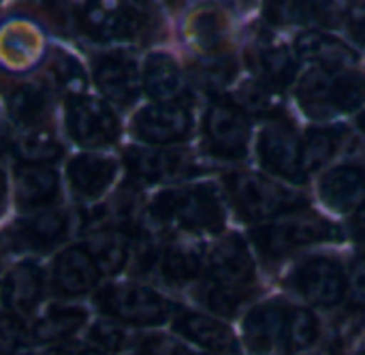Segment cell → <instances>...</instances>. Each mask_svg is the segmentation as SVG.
Wrapping results in <instances>:
<instances>
[{
    "label": "cell",
    "instance_id": "1",
    "mask_svg": "<svg viewBox=\"0 0 365 355\" xmlns=\"http://www.w3.org/2000/svg\"><path fill=\"white\" fill-rule=\"evenodd\" d=\"M297 101L312 118L355 111L365 103V75L355 71H310L297 88Z\"/></svg>",
    "mask_w": 365,
    "mask_h": 355
},
{
    "label": "cell",
    "instance_id": "2",
    "mask_svg": "<svg viewBox=\"0 0 365 355\" xmlns=\"http://www.w3.org/2000/svg\"><path fill=\"white\" fill-rule=\"evenodd\" d=\"M152 216L188 231H220L225 210L218 195L207 186H184L165 191L152 204Z\"/></svg>",
    "mask_w": 365,
    "mask_h": 355
},
{
    "label": "cell",
    "instance_id": "3",
    "mask_svg": "<svg viewBox=\"0 0 365 355\" xmlns=\"http://www.w3.org/2000/svg\"><path fill=\"white\" fill-rule=\"evenodd\" d=\"M227 184L237 210L246 219H269L278 216L280 212L306 208L308 204L304 195L293 193L291 189L252 171L233 174L227 178Z\"/></svg>",
    "mask_w": 365,
    "mask_h": 355
},
{
    "label": "cell",
    "instance_id": "4",
    "mask_svg": "<svg viewBox=\"0 0 365 355\" xmlns=\"http://www.w3.org/2000/svg\"><path fill=\"white\" fill-rule=\"evenodd\" d=\"M336 238H340L338 227L312 212L280 219L274 225L255 229V234H252L255 244L267 257H282L299 246L336 240Z\"/></svg>",
    "mask_w": 365,
    "mask_h": 355
},
{
    "label": "cell",
    "instance_id": "5",
    "mask_svg": "<svg viewBox=\"0 0 365 355\" xmlns=\"http://www.w3.org/2000/svg\"><path fill=\"white\" fill-rule=\"evenodd\" d=\"M96 304L105 315L133 326H160L171 313L163 296L141 285L107 287L96 296Z\"/></svg>",
    "mask_w": 365,
    "mask_h": 355
},
{
    "label": "cell",
    "instance_id": "6",
    "mask_svg": "<svg viewBox=\"0 0 365 355\" xmlns=\"http://www.w3.org/2000/svg\"><path fill=\"white\" fill-rule=\"evenodd\" d=\"M66 129L83 148H103L118 139L120 124L113 111L98 99L71 96L66 103Z\"/></svg>",
    "mask_w": 365,
    "mask_h": 355
},
{
    "label": "cell",
    "instance_id": "7",
    "mask_svg": "<svg viewBox=\"0 0 365 355\" xmlns=\"http://www.w3.org/2000/svg\"><path fill=\"white\" fill-rule=\"evenodd\" d=\"M205 139L210 150L218 156H244L250 139L246 114L231 101H214L205 114Z\"/></svg>",
    "mask_w": 365,
    "mask_h": 355
},
{
    "label": "cell",
    "instance_id": "8",
    "mask_svg": "<svg viewBox=\"0 0 365 355\" xmlns=\"http://www.w3.org/2000/svg\"><path fill=\"white\" fill-rule=\"evenodd\" d=\"M141 4H124L107 11L101 4H88L79 11L81 28L96 41H130L141 39L150 28V17Z\"/></svg>",
    "mask_w": 365,
    "mask_h": 355
},
{
    "label": "cell",
    "instance_id": "9",
    "mask_svg": "<svg viewBox=\"0 0 365 355\" xmlns=\"http://www.w3.org/2000/svg\"><path fill=\"white\" fill-rule=\"evenodd\" d=\"M259 156L276 176L304 182V146L289 122L274 120L263 129L259 137Z\"/></svg>",
    "mask_w": 365,
    "mask_h": 355
},
{
    "label": "cell",
    "instance_id": "10",
    "mask_svg": "<svg viewBox=\"0 0 365 355\" xmlns=\"http://www.w3.org/2000/svg\"><path fill=\"white\" fill-rule=\"evenodd\" d=\"M295 289L319 306H334L346 294V276L338 261L329 257H314L299 266L293 274Z\"/></svg>",
    "mask_w": 365,
    "mask_h": 355
},
{
    "label": "cell",
    "instance_id": "11",
    "mask_svg": "<svg viewBox=\"0 0 365 355\" xmlns=\"http://www.w3.org/2000/svg\"><path fill=\"white\" fill-rule=\"evenodd\" d=\"M192 118L186 105L158 103L141 109L133 120V131L141 141L165 146L182 141L190 135Z\"/></svg>",
    "mask_w": 365,
    "mask_h": 355
},
{
    "label": "cell",
    "instance_id": "12",
    "mask_svg": "<svg viewBox=\"0 0 365 355\" xmlns=\"http://www.w3.org/2000/svg\"><path fill=\"white\" fill-rule=\"evenodd\" d=\"M126 169L141 182H167L192 171V161L182 150L133 148L124 154Z\"/></svg>",
    "mask_w": 365,
    "mask_h": 355
},
{
    "label": "cell",
    "instance_id": "13",
    "mask_svg": "<svg viewBox=\"0 0 365 355\" xmlns=\"http://www.w3.org/2000/svg\"><path fill=\"white\" fill-rule=\"evenodd\" d=\"M101 268L83 246H71L56 257L53 264V287L62 296H81L96 287Z\"/></svg>",
    "mask_w": 365,
    "mask_h": 355
},
{
    "label": "cell",
    "instance_id": "14",
    "mask_svg": "<svg viewBox=\"0 0 365 355\" xmlns=\"http://www.w3.org/2000/svg\"><path fill=\"white\" fill-rule=\"evenodd\" d=\"M94 79L98 90L118 105H130L139 99L141 84L137 66L120 54L98 58L94 64Z\"/></svg>",
    "mask_w": 365,
    "mask_h": 355
},
{
    "label": "cell",
    "instance_id": "15",
    "mask_svg": "<svg viewBox=\"0 0 365 355\" xmlns=\"http://www.w3.org/2000/svg\"><path fill=\"white\" fill-rule=\"evenodd\" d=\"M289 313L278 302H267L257 306L244 321L246 347L252 355H269L278 343L284 345Z\"/></svg>",
    "mask_w": 365,
    "mask_h": 355
},
{
    "label": "cell",
    "instance_id": "16",
    "mask_svg": "<svg viewBox=\"0 0 365 355\" xmlns=\"http://www.w3.org/2000/svg\"><path fill=\"white\" fill-rule=\"evenodd\" d=\"M210 272L216 283L227 287H244L255 279V264L246 244L237 236L222 238L210 255Z\"/></svg>",
    "mask_w": 365,
    "mask_h": 355
},
{
    "label": "cell",
    "instance_id": "17",
    "mask_svg": "<svg viewBox=\"0 0 365 355\" xmlns=\"http://www.w3.org/2000/svg\"><path fill=\"white\" fill-rule=\"evenodd\" d=\"M143 84L148 94L158 103L186 105L188 101V81L178 62L167 54H152L148 58Z\"/></svg>",
    "mask_w": 365,
    "mask_h": 355
},
{
    "label": "cell",
    "instance_id": "18",
    "mask_svg": "<svg viewBox=\"0 0 365 355\" xmlns=\"http://www.w3.org/2000/svg\"><path fill=\"white\" fill-rule=\"evenodd\" d=\"M321 197L334 210L355 208L365 199V167L340 165L329 169L321 180Z\"/></svg>",
    "mask_w": 365,
    "mask_h": 355
},
{
    "label": "cell",
    "instance_id": "19",
    "mask_svg": "<svg viewBox=\"0 0 365 355\" xmlns=\"http://www.w3.org/2000/svg\"><path fill=\"white\" fill-rule=\"evenodd\" d=\"M175 330L182 336H186L188 341H192L199 347L210 349L214 354H240V345H237L233 332L212 317L197 315V313H184L175 319Z\"/></svg>",
    "mask_w": 365,
    "mask_h": 355
},
{
    "label": "cell",
    "instance_id": "20",
    "mask_svg": "<svg viewBox=\"0 0 365 355\" xmlns=\"http://www.w3.org/2000/svg\"><path fill=\"white\" fill-rule=\"evenodd\" d=\"M297 54L331 73H342L357 62V54L346 43L319 30H308L297 39Z\"/></svg>",
    "mask_w": 365,
    "mask_h": 355
},
{
    "label": "cell",
    "instance_id": "21",
    "mask_svg": "<svg viewBox=\"0 0 365 355\" xmlns=\"http://www.w3.org/2000/svg\"><path fill=\"white\" fill-rule=\"evenodd\" d=\"M58 193V176L47 165L21 163L15 169V195L24 208H41L53 201Z\"/></svg>",
    "mask_w": 365,
    "mask_h": 355
},
{
    "label": "cell",
    "instance_id": "22",
    "mask_svg": "<svg viewBox=\"0 0 365 355\" xmlns=\"http://www.w3.org/2000/svg\"><path fill=\"white\" fill-rule=\"evenodd\" d=\"M43 296V274L34 264L15 266L4 279V306L15 315L34 311Z\"/></svg>",
    "mask_w": 365,
    "mask_h": 355
},
{
    "label": "cell",
    "instance_id": "23",
    "mask_svg": "<svg viewBox=\"0 0 365 355\" xmlns=\"http://www.w3.org/2000/svg\"><path fill=\"white\" fill-rule=\"evenodd\" d=\"M118 171V165L111 159H101V156H75L68 163V180L71 186L75 189L77 195L81 197H98L113 180Z\"/></svg>",
    "mask_w": 365,
    "mask_h": 355
},
{
    "label": "cell",
    "instance_id": "24",
    "mask_svg": "<svg viewBox=\"0 0 365 355\" xmlns=\"http://www.w3.org/2000/svg\"><path fill=\"white\" fill-rule=\"evenodd\" d=\"M68 231V219L60 210H45L24 221L17 231V242L32 251H45L58 244Z\"/></svg>",
    "mask_w": 365,
    "mask_h": 355
},
{
    "label": "cell",
    "instance_id": "25",
    "mask_svg": "<svg viewBox=\"0 0 365 355\" xmlns=\"http://www.w3.org/2000/svg\"><path fill=\"white\" fill-rule=\"evenodd\" d=\"M248 58H250L255 73L261 79H265L267 86H287L297 71L295 58L282 45L257 43L252 51L248 54Z\"/></svg>",
    "mask_w": 365,
    "mask_h": 355
},
{
    "label": "cell",
    "instance_id": "26",
    "mask_svg": "<svg viewBox=\"0 0 365 355\" xmlns=\"http://www.w3.org/2000/svg\"><path fill=\"white\" fill-rule=\"evenodd\" d=\"M86 249L90 251V255L94 257L96 266L105 274L120 272L124 268L126 259H128V240H126L124 231L113 229V227L96 229L88 238V246Z\"/></svg>",
    "mask_w": 365,
    "mask_h": 355
},
{
    "label": "cell",
    "instance_id": "27",
    "mask_svg": "<svg viewBox=\"0 0 365 355\" xmlns=\"http://www.w3.org/2000/svg\"><path fill=\"white\" fill-rule=\"evenodd\" d=\"M86 324V311L81 309H66L58 306L51 309L41 321L34 324L32 336L38 343H53V341H64L77 330H81Z\"/></svg>",
    "mask_w": 365,
    "mask_h": 355
},
{
    "label": "cell",
    "instance_id": "28",
    "mask_svg": "<svg viewBox=\"0 0 365 355\" xmlns=\"http://www.w3.org/2000/svg\"><path fill=\"white\" fill-rule=\"evenodd\" d=\"M163 276L169 285H184L201 274V253L186 244H171L160 257Z\"/></svg>",
    "mask_w": 365,
    "mask_h": 355
},
{
    "label": "cell",
    "instance_id": "29",
    "mask_svg": "<svg viewBox=\"0 0 365 355\" xmlns=\"http://www.w3.org/2000/svg\"><path fill=\"white\" fill-rule=\"evenodd\" d=\"M9 114L19 124H34L45 116L47 92L36 84H19L6 96Z\"/></svg>",
    "mask_w": 365,
    "mask_h": 355
},
{
    "label": "cell",
    "instance_id": "30",
    "mask_svg": "<svg viewBox=\"0 0 365 355\" xmlns=\"http://www.w3.org/2000/svg\"><path fill=\"white\" fill-rule=\"evenodd\" d=\"M344 137V129L329 126V129H312L306 137L304 146V169L314 171L323 167L340 148Z\"/></svg>",
    "mask_w": 365,
    "mask_h": 355
},
{
    "label": "cell",
    "instance_id": "31",
    "mask_svg": "<svg viewBox=\"0 0 365 355\" xmlns=\"http://www.w3.org/2000/svg\"><path fill=\"white\" fill-rule=\"evenodd\" d=\"M233 103L244 111V114H255V116H272L280 109V96L261 81H246L237 88L233 94Z\"/></svg>",
    "mask_w": 365,
    "mask_h": 355
},
{
    "label": "cell",
    "instance_id": "32",
    "mask_svg": "<svg viewBox=\"0 0 365 355\" xmlns=\"http://www.w3.org/2000/svg\"><path fill=\"white\" fill-rule=\"evenodd\" d=\"M225 30L227 21L216 11H201L190 19V39L205 54H214L220 49Z\"/></svg>",
    "mask_w": 365,
    "mask_h": 355
},
{
    "label": "cell",
    "instance_id": "33",
    "mask_svg": "<svg viewBox=\"0 0 365 355\" xmlns=\"http://www.w3.org/2000/svg\"><path fill=\"white\" fill-rule=\"evenodd\" d=\"M237 73V62L229 56L225 58H210V60H201L199 64H195L190 69L192 79L199 84V88L207 90V92H218L222 90Z\"/></svg>",
    "mask_w": 365,
    "mask_h": 355
},
{
    "label": "cell",
    "instance_id": "34",
    "mask_svg": "<svg viewBox=\"0 0 365 355\" xmlns=\"http://www.w3.org/2000/svg\"><path fill=\"white\" fill-rule=\"evenodd\" d=\"M319 336V321L310 311L297 309L289 313L287 334H284V354H295L308 349Z\"/></svg>",
    "mask_w": 365,
    "mask_h": 355
},
{
    "label": "cell",
    "instance_id": "35",
    "mask_svg": "<svg viewBox=\"0 0 365 355\" xmlns=\"http://www.w3.org/2000/svg\"><path fill=\"white\" fill-rule=\"evenodd\" d=\"M17 154L30 163V165H43V163H53L62 156V146L47 133L36 131L17 141Z\"/></svg>",
    "mask_w": 365,
    "mask_h": 355
},
{
    "label": "cell",
    "instance_id": "36",
    "mask_svg": "<svg viewBox=\"0 0 365 355\" xmlns=\"http://www.w3.org/2000/svg\"><path fill=\"white\" fill-rule=\"evenodd\" d=\"M199 298L216 315L233 317L240 311V306L248 300V294H242L240 289L220 283H205L199 291Z\"/></svg>",
    "mask_w": 365,
    "mask_h": 355
},
{
    "label": "cell",
    "instance_id": "37",
    "mask_svg": "<svg viewBox=\"0 0 365 355\" xmlns=\"http://www.w3.org/2000/svg\"><path fill=\"white\" fill-rule=\"evenodd\" d=\"M49 73H51V77H53V81H56L58 88L73 92L71 96H79L77 90H81L86 86V75H83L79 62L73 56H68V54H64L60 49H56L51 54Z\"/></svg>",
    "mask_w": 365,
    "mask_h": 355
},
{
    "label": "cell",
    "instance_id": "38",
    "mask_svg": "<svg viewBox=\"0 0 365 355\" xmlns=\"http://www.w3.org/2000/svg\"><path fill=\"white\" fill-rule=\"evenodd\" d=\"M139 195L135 191H130L128 186L118 191V195L113 197V201L109 204V216L113 221V225H118V229L122 231L124 227H133L137 216H139Z\"/></svg>",
    "mask_w": 365,
    "mask_h": 355
},
{
    "label": "cell",
    "instance_id": "39",
    "mask_svg": "<svg viewBox=\"0 0 365 355\" xmlns=\"http://www.w3.org/2000/svg\"><path fill=\"white\" fill-rule=\"evenodd\" d=\"M267 17L274 24L308 21L310 17H314V9L312 4H306V2H276V4H269Z\"/></svg>",
    "mask_w": 365,
    "mask_h": 355
},
{
    "label": "cell",
    "instance_id": "40",
    "mask_svg": "<svg viewBox=\"0 0 365 355\" xmlns=\"http://www.w3.org/2000/svg\"><path fill=\"white\" fill-rule=\"evenodd\" d=\"M92 341L96 343V347L101 351H107V354H115L122 349L124 345V332L120 328H115L113 324H96L90 332Z\"/></svg>",
    "mask_w": 365,
    "mask_h": 355
},
{
    "label": "cell",
    "instance_id": "41",
    "mask_svg": "<svg viewBox=\"0 0 365 355\" xmlns=\"http://www.w3.org/2000/svg\"><path fill=\"white\" fill-rule=\"evenodd\" d=\"M4 41H15L17 51L11 56V60H15V62H26V58H30L34 54V49H36V36L30 30L21 28V26L9 28L4 32Z\"/></svg>",
    "mask_w": 365,
    "mask_h": 355
},
{
    "label": "cell",
    "instance_id": "42",
    "mask_svg": "<svg viewBox=\"0 0 365 355\" xmlns=\"http://www.w3.org/2000/svg\"><path fill=\"white\" fill-rule=\"evenodd\" d=\"M141 355H188V351L167 336H154L143 343Z\"/></svg>",
    "mask_w": 365,
    "mask_h": 355
},
{
    "label": "cell",
    "instance_id": "43",
    "mask_svg": "<svg viewBox=\"0 0 365 355\" xmlns=\"http://www.w3.org/2000/svg\"><path fill=\"white\" fill-rule=\"evenodd\" d=\"M351 302L355 309L365 311V257L361 261H357L355 270H353V279H351Z\"/></svg>",
    "mask_w": 365,
    "mask_h": 355
},
{
    "label": "cell",
    "instance_id": "44",
    "mask_svg": "<svg viewBox=\"0 0 365 355\" xmlns=\"http://www.w3.org/2000/svg\"><path fill=\"white\" fill-rule=\"evenodd\" d=\"M58 355H103L98 347H88V345H71L58 349Z\"/></svg>",
    "mask_w": 365,
    "mask_h": 355
},
{
    "label": "cell",
    "instance_id": "45",
    "mask_svg": "<svg viewBox=\"0 0 365 355\" xmlns=\"http://www.w3.org/2000/svg\"><path fill=\"white\" fill-rule=\"evenodd\" d=\"M353 229H355V236H357V240L365 244V204L359 208V212L355 214V219H353Z\"/></svg>",
    "mask_w": 365,
    "mask_h": 355
},
{
    "label": "cell",
    "instance_id": "46",
    "mask_svg": "<svg viewBox=\"0 0 365 355\" xmlns=\"http://www.w3.org/2000/svg\"><path fill=\"white\" fill-rule=\"evenodd\" d=\"M357 124H359V129H361V131H364V133H365V111H364V114H361V116H359Z\"/></svg>",
    "mask_w": 365,
    "mask_h": 355
},
{
    "label": "cell",
    "instance_id": "47",
    "mask_svg": "<svg viewBox=\"0 0 365 355\" xmlns=\"http://www.w3.org/2000/svg\"><path fill=\"white\" fill-rule=\"evenodd\" d=\"M139 355H141V354H139Z\"/></svg>",
    "mask_w": 365,
    "mask_h": 355
},
{
    "label": "cell",
    "instance_id": "48",
    "mask_svg": "<svg viewBox=\"0 0 365 355\" xmlns=\"http://www.w3.org/2000/svg\"><path fill=\"white\" fill-rule=\"evenodd\" d=\"M325 355H327V354H325Z\"/></svg>",
    "mask_w": 365,
    "mask_h": 355
}]
</instances>
